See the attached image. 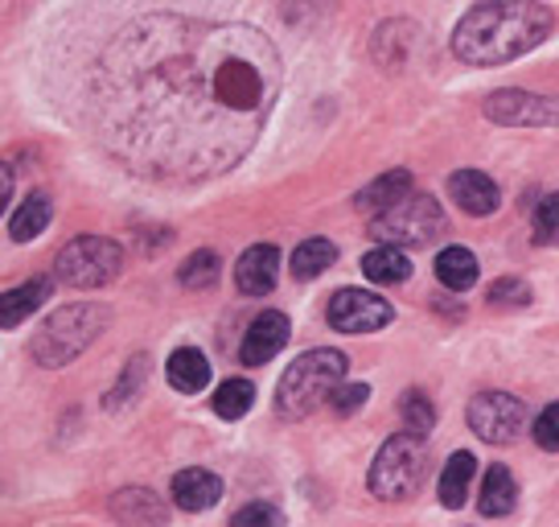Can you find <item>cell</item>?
Here are the masks:
<instances>
[{
  "mask_svg": "<svg viewBox=\"0 0 559 527\" xmlns=\"http://www.w3.org/2000/svg\"><path fill=\"white\" fill-rule=\"evenodd\" d=\"M276 95L280 58L255 25L153 13L104 50L91 116L132 174L202 181L251 153Z\"/></svg>",
  "mask_w": 559,
  "mask_h": 527,
  "instance_id": "cell-1",
  "label": "cell"
},
{
  "mask_svg": "<svg viewBox=\"0 0 559 527\" xmlns=\"http://www.w3.org/2000/svg\"><path fill=\"white\" fill-rule=\"evenodd\" d=\"M551 34V9L531 0L473 4L453 30V54L469 67H502L543 46Z\"/></svg>",
  "mask_w": 559,
  "mask_h": 527,
  "instance_id": "cell-2",
  "label": "cell"
},
{
  "mask_svg": "<svg viewBox=\"0 0 559 527\" xmlns=\"http://www.w3.org/2000/svg\"><path fill=\"white\" fill-rule=\"evenodd\" d=\"M346 354L330 351V347L300 354L276 384V412L288 421H305L309 412H317V405H330L333 391L346 384Z\"/></svg>",
  "mask_w": 559,
  "mask_h": 527,
  "instance_id": "cell-3",
  "label": "cell"
},
{
  "mask_svg": "<svg viewBox=\"0 0 559 527\" xmlns=\"http://www.w3.org/2000/svg\"><path fill=\"white\" fill-rule=\"evenodd\" d=\"M107 309L95 305V301H83V305H62L46 317V326L37 330L34 338V359L41 367H67L70 359L87 351L95 338L107 330Z\"/></svg>",
  "mask_w": 559,
  "mask_h": 527,
  "instance_id": "cell-4",
  "label": "cell"
},
{
  "mask_svg": "<svg viewBox=\"0 0 559 527\" xmlns=\"http://www.w3.org/2000/svg\"><path fill=\"white\" fill-rule=\"evenodd\" d=\"M424 475H428V449H424V437L395 433V437H386L383 449L374 454L367 482H370V494H374V499L400 503V499L419 491Z\"/></svg>",
  "mask_w": 559,
  "mask_h": 527,
  "instance_id": "cell-5",
  "label": "cell"
},
{
  "mask_svg": "<svg viewBox=\"0 0 559 527\" xmlns=\"http://www.w3.org/2000/svg\"><path fill=\"white\" fill-rule=\"evenodd\" d=\"M440 231H444V211L428 194H407L391 211L370 219V235L379 239V247H400V251L403 247H428Z\"/></svg>",
  "mask_w": 559,
  "mask_h": 527,
  "instance_id": "cell-6",
  "label": "cell"
},
{
  "mask_svg": "<svg viewBox=\"0 0 559 527\" xmlns=\"http://www.w3.org/2000/svg\"><path fill=\"white\" fill-rule=\"evenodd\" d=\"M53 272H58V281L70 284V289H99V284H111L123 272V251L116 239L79 235V239H70V244L58 251Z\"/></svg>",
  "mask_w": 559,
  "mask_h": 527,
  "instance_id": "cell-7",
  "label": "cell"
},
{
  "mask_svg": "<svg viewBox=\"0 0 559 527\" xmlns=\"http://www.w3.org/2000/svg\"><path fill=\"white\" fill-rule=\"evenodd\" d=\"M469 429L489 445H510L523 437L526 405L510 391H481L469 405Z\"/></svg>",
  "mask_w": 559,
  "mask_h": 527,
  "instance_id": "cell-8",
  "label": "cell"
},
{
  "mask_svg": "<svg viewBox=\"0 0 559 527\" xmlns=\"http://www.w3.org/2000/svg\"><path fill=\"white\" fill-rule=\"evenodd\" d=\"M325 317H330L333 330H342V335H374V330H383L386 321L395 317V309H391L386 297H374L367 289H342V293L330 297Z\"/></svg>",
  "mask_w": 559,
  "mask_h": 527,
  "instance_id": "cell-9",
  "label": "cell"
},
{
  "mask_svg": "<svg viewBox=\"0 0 559 527\" xmlns=\"http://www.w3.org/2000/svg\"><path fill=\"white\" fill-rule=\"evenodd\" d=\"M486 116L514 128H547V124H559V104L531 91H493L486 99Z\"/></svg>",
  "mask_w": 559,
  "mask_h": 527,
  "instance_id": "cell-10",
  "label": "cell"
},
{
  "mask_svg": "<svg viewBox=\"0 0 559 527\" xmlns=\"http://www.w3.org/2000/svg\"><path fill=\"white\" fill-rule=\"evenodd\" d=\"M284 342H288V317L280 314V309H263V314L251 321V330H247V338H243V363L247 367L272 363V359L284 351Z\"/></svg>",
  "mask_w": 559,
  "mask_h": 527,
  "instance_id": "cell-11",
  "label": "cell"
},
{
  "mask_svg": "<svg viewBox=\"0 0 559 527\" xmlns=\"http://www.w3.org/2000/svg\"><path fill=\"white\" fill-rule=\"evenodd\" d=\"M449 194H453L456 207L465 214H473V219H486V214H493L502 207L498 181L486 174H477V169H461V174L449 177Z\"/></svg>",
  "mask_w": 559,
  "mask_h": 527,
  "instance_id": "cell-12",
  "label": "cell"
},
{
  "mask_svg": "<svg viewBox=\"0 0 559 527\" xmlns=\"http://www.w3.org/2000/svg\"><path fill=\"white\" fill-rule=\"evenodd\" d=\"M235 281L247 297H267L280 281V251L272 244H255L243 251V260L235 264Z\"/></svg>",
  "mask_w": 559,
  "mask_h": 527,
  "instance_id": "cell-13",
  "label": "cell"
},
{
  "mask_svg": "<svg viewBox=\"0 0 559 527\" xmlns=\"http://www.w3.org/2000/svg\"><path fill=\"white\" fill-rule=\"evenodd\" d=\"M111 515L120 519L123 527H165L169 511L153 491H140V487H128L111 499Z\"/></svg>",
  "mask_w": 559,
  "mask_h": 527,
  "instance_id": "cell-14",
  "label": "cell"
},
{
  "mask_svg": "<svg viewBox=\"0 0 559 527\" xmlns=\"http://www.w3.org/2000/svg\"><path fill=\"white\" fill-rule=\"evenodd\" d=\"M407 194H416V181H412V174L407 169H391V174L374 177L367 190L354 198V207L362 214H370V219H379L383 211H391L395 202H403Z\"/></svg>",
  "mask_w": 559,
  "mask_h": 527,
  "instance_id": "cell-15",
  "label": "cell"
},
{
  "mask_svg": "<svg viewBox=\"0 0 559 527\" xmlns=\"http://www.w3.org/2000/svg\"><path fill=\"white\" fill-rule=\"evenodd\" d=\"M223 499V478L210 475V470H181L174 478V503L181 511H210Z\"/></svg>",
  "mask_w": 559,
  "mask_h": 527,
  "instance_id": "cell-16",
  "label": "cell"
},
{
  "mask_svg": "<svg viewBox=\"0 0 559 527\" xmlns=\"http://www.w3.org/2000/svg\"><path fill=\"white\" fill-rule=\"evenodd\" d=\"M50 289H53L50 277H34V281H25L21 289H9V293H4V314H0V326H4V330H17L21 321L34 314L41 301L50 297Z\"/></svg>",
  "mask_w": 559,
  "mask_h": 527,
  "instance_id": "cell-17",
  "label": "cell"
},
{
  "mask_svg": "<svg viewBox=\"0 0 559 527\" xmlns=\"http://www.w3.org/2000/svg\"><path fill=\"white\" fill-rule=\"evenodd\" d=\"M165 375H169V387H177V391H186V396H193V391H202V387L210 384V363L202 351H193V347H181V351H174V359H169V367H165Z\"/></svg>",
  "mask_w": 559,
  "mask_h": 527,
  "instance_id": "cell-18",
  "label": "cell"
},
{
  "mask_svg": "<svg viewBox=\"0 0 559 527\" xmlns=\"http://www.w3.org/2000/svg\"><path fill=\"white\" fill-rule=\"evenodd\" d=\"M50 214H53L50 194H41V190L29 194L17 211H13V219H9V235H13L17 244H25V239H37L41 231L50 227Z\"/></svg>",
  "mask_w": 559,
  "mask_h": 527,
  "instance_id": "cell-19",
  "label": "cell"
},
{
  "mask_svg": "<svg viewBox=\"0 0 559 527\" xmlns=\"http://www.w3.org/2000/svg\"><path fill=\"white\" fill-rule=\"evenodd\" d=\"M473 475H477V461H473V454H453L449 457V466H444V475H440V503L449 511L465 507V499H469V482Z\"/></svg>",
  "mask_w": 559,
  "mask_h": 527,
  "instance_id": "cell-20",
  "label": "cell"
},
{
  "mask_svg": "<svg viewBox=\"0 0 559 527\" xmlns=\"http://www.w3.org/2000/svg\"><path fill=\"white\" fill-rule=\"evenodd\" d=\"M437 277L444 289L465 293V289L477 284V256H473L469 247H444L437 256Z\"/></svg>",
  "mask_w": 559,
  "mask_h": 527,
  "instance_id": "cell-21",
  "label": "cell"
},
{
  "mask_svg": "<svg viewBox=\"0 0 559 527\" xmlns=\"http://www.w3.org/2000/svg\"><path fill=\"white\" fill-rule=\"evenodd\" d=\"M514 503H519V487H514V478H510L507 466H493V470L486 475V482H481V515L502 519V515L514 511Z\"/></svg>",
  "mask_w": 559,
  "mask_h": 527,
  "instance_id": "cell-22",
  "label": "cell"
},
{
  "mask_svg": "<svg viewBox=\"0 0 559 527\" xmlns=\"http://www.w3.org/2000/svg\"><path fill=\"white\" fill-rule=\"evenodd\" d=\"M362 272H367L374 284H403L412 277V260L403 256L400 247H374L367 251V260H362Z\"/></svg>",
  "mask_w": 559,
  "mask_h": 527,
  "instance_id": "cell-23",
  "label": "cell"
},
{
  "mask_svg": "<svg viewBox=\"0 0 559 527\" xmlns=\"http://www.w3.org/2000/svg\"><path fill=\"white\" fill-rule=\"evenodd\" d=\"M333 260H337V247H333L330 239H305V244L293 251V277H297V281H313V277H321Z\"/></svg>",
  "mask_w": 559,
  "mask_h": 527,
  "instance_id": "cell-24",
  "label": "cell"
},
{
  "mask_svg": "<svg viewBox=\"0 0 559 527\" xmlns=\"http://www.w3.org/2000/svg\"><path fill=\"white\" fill-rule=\"evenodd\" d=\"M251 405H255V387L247 384V379H227V384H218V391H214V412H218L223 421L247 417Z\"/></svg>",
  "mask_w": 559,
  "mask_h": 527,
  "instance_id": "cell-25",
  "label": "cell"
},
{
  "mask_svg": "<svg viewBox=\"0 0 559 527\" xmlns=\"http://www.w3.org/2000/svg\"><path fill=\"white\" fill-rule=\"evenodd\" d=\"M400 417H403V429L412 433V437H424L432 424H437V412H432V400L424 396V391H407L400 400Z\"/></svg>",
  "mask_w": 559,
  "mask_h": 527,
  "instance_id": "cell-26",
  "label": "cell"
},
{
  "mask_svg": "<svg viewBox=\"0 0 559 527\" xmlns=\"http://www.w3.org/2000/svg\"><path fill=\"white\" fill-rule=\"evenodd\" d=\"M177 277L186 289H210V284H218V256L214 251H193Z\"/></svg>",
  "mask_w": 559,
  "mask_h": 527,
  "instance_id": "cell-27",
  "label": "cell"
},
{
  "mask_svg": "<svg viewBox=\"0 0 559 527\" xmlns=\"http://www.w3.org/2000/svg\"><path fill=\"white\" fill-rule=\"evenodd\" d=\"M140 384H144V359H132V363H128V371H123V379L111 387V396H107V412L132 405V400H136V391H140Z\"/></svg>",
  "mask_w": 559,
  "mask_h": 527,
  "instance_id": "cell-28",
  "label": "cell"
},
{
  "mask_svg": "<svg viewBox=\"0 0 559 527\" xmlns=\"http://www.w3.org/2000/svg\"><path fill=\"white\" fill-rule=\"evenodd\" d=\"M535 239L539 244H559V194H547L535 207Z\"/></svg>",
  "mask_w": 559,
  "mask_h": 527,
  "instance_id": "cell-29",
  "label": "cell"
},
{
  "mask_svg": "<svg viewBox=\"0 0 559 527\" xmlns=\"http://www.w3.org/2000/svg\"><path fill=\"white\" fill-rule=\"evenodd\" d=\"M230 527H284V515L272 503H247L230 515Z\"/></svg>",
  "mask_w": 559,
  "mask_h": 527,
  "instance_id": "cell-30",
  "label": "cell"
},
{
  "mask_svg": "<svg viewBox=\"0 0 559 527\" xmlns=\"http://www.w3.org/2000/svg\"><path fill=\"white\" fill-rule=\"evenodd\" d=\"M535 441L547 454H559V405H547L535 421Z\"/></svg>",
  "mask_w": 559,
  "mask_h": 527,
  "instance_id": "cell-31",
  "label": "cell"
},
{
  "mask_svg": "<svg viewBox=\"0 0 559 527\" xmlns=\"http://www.w3.org/2000/svg\"><path fill=\"white\" fill-rule=\"evenodd\" d=\"M367 396H370V387L367 384H342L337 391H333V412L337 417H349V412H358V408L367 405Z\"/></svg>",
  "mask_w": 559,
  "mask_h": 527,
  "instance_id": "cell-32",
  "label": "cell"
},
{
  "mask_svg": "<svg viewBox=\"0 0 559 527\" xmlns=\"http://www.w3.org/2000/svg\"><path fill=\"white\" fill-rule=\"evenodd\" d=\"M489 301H493V305H526V301H531V284L526 281H498L493 284V289H489Z\"/></svg>",
  "mask_w": 559,
  "mask_h": 527,
  "instance_id": "cell-33",
  "label": "cell"
}]
</instances>
